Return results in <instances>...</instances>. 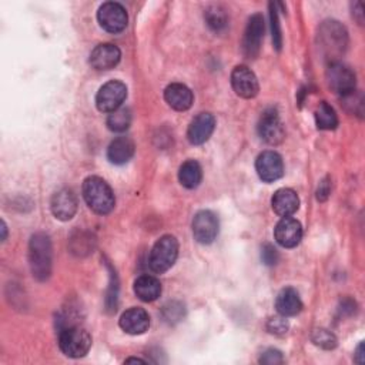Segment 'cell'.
<instances>
[{
	"instance_id": "obj_33",
	"label": "cell",
	"mask_w": 365,
	"mask_h": 365,
	"mask_svg": "<svg viewBox=\"0 0 365 365\" xmlns=\"http://www.w3.org/2000/svg\"><path fill=\"white\" fill-rule=\"evenodd\" d=\"M278 258H280V255H278V251H277V248L274 245L265 244L263 247V250H261V260H263V263L265 265H270V267L275 265L278 263Z\"/></svg>"
},
{
	"instance_id": "obj_5",
	"label": "cell",
	"mask_w": 365,
	"mask_h": 365,
	"mask_svg": "<svg viewBox=\"0 0 365 365\" xmlns=\"http://www.w3.org/2000/svg\"><path fill=\"white\" fill-rule=\"evenodd\" d=\"M179 255V241L173 236H163L153 247L149 265L153 273L162 274L170 270Z\"/></svg>"
},
{
	"instance_id": "obj_27",
	"label": "cell",
	"mask_w": 365,
	"mask_h": 365,
	"mask_svg": "<svg viewBox=\"0 0 365 365\" xmlns=\"http://www.w3.org/2000/svg\"><path fill=\"white\" fill-rule=\"evenodd\" d=\"M204 19H206V23L208 25V28L216 32L223 31L228 23L227 15H226L224 9L220 6H210L204 14Z\"/></svg>"
},
{
	"instance_id": "obj_24",
	"label": "cell",
	"mask_w": 365,
	"mask_h": 365,
	"mask_svg": "<svg viewBox=\"0 0 365 365\" xmlns=\"http://www.w3.org/2000/svg\"><path fill=\"white\" fill-rule=\"evenodd\" d=\"M203 171L196 160H187L181 164L179 171V180L186 189H196L201 183Z\"/></svg>"
},
{
	"instance_id": "obj_8",
	"label": "cell",
	"mask_w": 365,
	"mask_h": 365,
	"mask_svg": "<svg viewBox=\"0 0 365 365\" xmlns=\"http://www.w3.org/2000/svg\"><path fill=\"white\" fill-rule=\"evenodd\" d=\"M327 82L331 90H334L341 97L352 93L355 90V75L345 65L337 62L331 63L327 69Z\"/></svg>"
},
{
	"instance_id": "obj_12",
	"label": "cell",
	"mask_w": 365,
	"mask_h": 365,
	"mask_svg": "<svg viewBox=\"0 0 365 365\" xmlns=\"http://www.w3.org/2000/svg\"><path fill=\"white\" fill-rule=\"evenodd\" d=\"M218 234V218L214 213L203 210L194 216L193 236L200 244H211Z\"/></svg>"
},
{
	"instance_id": "obj_10",
	"label": "cell",
	"mask_w": 365,
	"mask_h": 365,
	"mask_svg": "<svg viewBox=\"0 0 365 365\" xmlns=\"http://www.w3.org/2000/svg\"><path fill=\"white\" fill-rule=\"evenodd\" d=\"M263 38H264V19L260 14H255L250 18L244 32L243 52L245 58L248 59L257 58L261 48Z\"/></svg>"
},
{
	"instance_id": "obj_14",
	"label": "cell",
	"mask_w": 365,
	"mask_h": 365,
	"mask_svg": "<svg viewBox=\"0 0 365 365\" xmlns=\"http://www.w3.org/2000/svg\"><path fill=\"white\" fill-rule=\"evenodd\" d=\"M274 237L284 248L297 247L302 238V227L298 220L292 217H282L275 226Z\"/></svg>"
},
{
	"instance_id": "obj_11",
	"label": "cell",
	"mask_w": 365,
	"mask_h": 365,
	"mask_svg": "<svg viewBox=\"0 0 365 365\" xmlns=\"http://www.w3.org/2000/svg\"><path fill=\"white\" fill-rule=\"evenodd\" d=\"M255 170L258 177L265 183L277 181L284 174V163L278 153L275 152H263L255 162Z\"/></svg>"
},
{
	"instance_id": "obj_25",
	"label": "cell",
	"mask_w": 365,
	"mask_h": 365,
	"mask_svg": "<svg viewBox=\"0 0 365 365\" xmlns=\"http://www.w3.org/2000/svg\"><path fill=\"white\" fill-rule=\"evenodd\" d=\"M315 123L319 130H334L338 126L335 110L327 103L321 102L315 110Z\"/></svg>"
},
{
	"instance_id": "obj_20",
	"label": "cell",
	"mask_w": 365,
	"mask_h": 365,
	"mask_svg": "<svg viewBox=\"0 0 365 365\" xmlns=\"http://www.w3.org/2000/svg\"><path fill=\"white\" fill-rule=\"evenodd\" d=\"M271 206L280 217H291L300 207V199L294 190L281 189L273 196Z\"/></svg>"
},
{
	"instance_id": "obj_31",
	"label": "cell",
	"mask_w": 365,
	"mask_h": 365,
	"mask_svg": "<svg viewBox=\"0 0 365 365\" xmlns=\"http://www.w3.org/2000/svg\"><path fill=\"white\" fill-rule=\"evenodd\" d=\"M110 277H112V281H110V288H109V292H107V297H106V307H107V311L113 312V311H116V307H117L119 285H117V275L113 270H112Z\"/></svg>"
},
{
	"instance_id": "obj_6",
	"label": "cell",
	"mask_w": 365,
	"mask_h": 365,
	"mask_svg": "<svg viewBox=\"0 0 365 365\" xmlns=\"http://www.w3.org/2000/svg\"><path fill=\"white\" fill-rule=\"evenodd\" d=\"M127 97V88L119 80L106 83L96 96V106L103 113H112L122 107Z\"/></svg>"
},
{
	"instance_id": "obj_18",
	"label": "cell",
	"mask_w": 365,
	"mask_h": 365,
	"mask_svg": "<svg viewBox=\"0 0 365 365\" xmlns=\"http://www.w3.org/2000/svg\"><path fill=\"white\" fill-rule=\"evenodd\" d=\"M120 327L130 335L144 334L150 327V317L146 310L133 307L120 317Z\"/></svg>"
},
{
	"instance_id": "obj_1",
	"label": "cell",
	"mask_w": 365,
	"mask_h": 365,
	"mask_svg": "<svg viewBox=\"0 0 365 365\" xmlns=\"http://www.w3.org/2000/svg\"><path fill=\"white\" fill-rule=\"evenodd\" d=\"M348 46V35L345 28L335 21H327L318 31V48L324 59L337 63Z\"/></svg>"
},
{
	"instance_id": "obj_21",
	"label": "cell",
	"mask_w": 365,
	"mask_h": 365,
	"mask_svg": "<svg viewBox=\"0 0 365 365\" xmlns=\"http://www.w3.org/2000/svg\"><path fill=\"white\" fill-rule=\"evenodd\" d=\"M275 308L282 317H294L302 310V301L300 294L294 288H284L280 291L275 300Z\"/></svg>"
},
{
	"instance_id": "obj_37",
	"label": "cell",
	"mask_w": 365,
	"mask_h": 365,
	"mask_svg": "<svg viewBox=\"0 0 365 365\" xmlns=\"http://www.w3.org/2000/svg\"><path fill=\"white\" fill-rule=\"evenodd\" d=\"M2 231H4L2 240L5 241V240H6V234H8V228H6V224H5V221H2Z\"/></svg>"
},
{
	"instance_id": "obj_15",
	"label": "cell",
	"mask_w": 365,
	"mask_h": 365,
	"mask_svg": "<svg viewBox=\"0 0 365 365\" xmlns=\"http://www.w3.org/2000/svg\"><path fill=\"white\" fill-rule=\"evenodd\" d=\"M214 127H216V119L213 117V115L200 113L190 123L187 130V139L191 144L200 146L211 137Z\"/></svg>"
},
{
	"instance_id": "obj_30",
	"label": "cell",
	"mask_w": 365,
	"mask_h": 365,
	"mask_svg": "<svg viewBox=\"0 0 365 365\" xmlns=\"http://www.w3.org/2000/svg\"><path fill=\"white\" fill-rule=\"evenodd\" d=\"M163 315H164V319L167 322L180 321L184 317V307L180 302H176V301L169 302L163 310Z\"/></svg>"
},
{
	"instance_id": "obj_9",
	"label": "cell",
	"mask_w": 365,
	"mask_h": 365,
	"mask_svg": "<svg viewBox=\"0 0 365 365\" xmlns=\"http://www.w3.org/2000/svg\"><path fill=\"white\" fill-rule=\"evenodd\" d=\"M258 134L268 144H278L285 136L282 122L275 109H268L263 113L258 122Z\"/></svg>"
},
{
	"instance_id": "obj_3",
	"label": "cell",
	"mask_w": 365,
	"mask_h": 365,
	"mask_svg": "<svg viewBox=\"0 0 365 365\" xmlns=\"http://www.w3.org/2000/svg\"><path fill=\"white\" fill-rule=\"evenodd\" d=\"M83 197L88 206L96 214H109L116 204V199L110 186L100 177H88L83 183Z\"/></svg>"
},
{
	"instance_id": "obj_34",
	"label": "cell",
	"mask_w": 365,
	"mask_h": 365,
	"mask_svg": "<svg viewBox=\"0 0 365 365\" xmlns=\"http://www.w3.org/2000/svg\"><path fill=\"white\" fill-rule=\"evenodd\" d=\"M260 362L264 365H278L284 362V356L278 349H267L265 352H263Z\"/></svg>"
},
{
	"instance_id": "obj_23",
	"label": "cell",
	"mask_w": 365,
	"mask_h": 365,
	"mask_svg": "<svg viewBox=\"0 0 365 365\" xmlns=\"http://www.w3.org/2000/svg\"><path fill=\"white\" fill-rule=\"evenodd\" d=\"M136 295L144 302H153L162 295V282L153 275H142L134 282Z\"/></svg>"
},
{
	"instance_id": "obj_17",
	"label": "cell",
	"mask_w": 365,
	"mask_h": 365,
	"mask_svg": "<svg viewBox=\"0 0 365 365\" xmlns=\"http://www.w3.org/2000/svg\"><path fill=\"white\" fill-rule=\"evenodd\" d=\"M52 213L58 220L62 221H69L75 217L76 211H78V200L76 196L73 194L72 190L63 189L60 191H58L53 197H52Z\"/></svg>"
},
{
	"instance_id": "obj_19",
	"label": "cell",
	"mask_w": 365,
	"mask_h": 365,
	"mask_svg": "<svg viewBox=\"0 0 365 365\" xmlns=\"http://www.w3.org/2000/svg\"><path fill=\"white\" fill-rule=\"evenodd\" d=\"M164 99L167 105L177 112H186L193 105L191 90L181 83H173L167 86V89L164 90Z\"/></svg>"
},
{
	"instance_id": "obj_36",
	"label": "cell",
	"mask_w": 365,
	"mask_h": 365,
	"mask_svg": "<svg viewBox=\"0 0 365 365\" xmlns=\"http://www.w3.org/2000/svg\"><path fill=\"white\" fill-rule=\"evenodd\" d=\"M362 352H364V344L361 342V344L358 345V348H356V355H355V356H356V362H359V364L364 362V358H362L364 354H362Z\"/></svg>"
},
{
	"instance_id": "obj_4",
	"label": "cell",
	"mask_w": 365,
	"mask_h": 365,
	"mask_svg": "<svg viewBox=\"0 0 365 365\" xmlns=\"http://www.w3.org/2000/svg\"><path fill=\"white\" fill-rule=\"evenodd\" d=\"M59 347L65 355L82 358L92 347V335L80 325H66L59 334Z\"/></svg>"
},
{
	"instance_id": "obj_16",
	"label": "cell",
	"mask_w": 365,
	"mask_h": 365,
	"mask_svg": "<svg viewBox=\"0 0 365 365\" xmlns=\"http://www.w3.org/2000/svg\"><path fill=\"white\" fill-rule=\"evenodd\" d=\"M122 52L112 43H103L93 49L90 55V65L96 70H110L119 65Z\"/></svg>"
},
{
	"instance_id": "obj_32",
	"label": "cell",
	"mask_w": 365,
	"mask_h": 365,
	"mask_svg": "<svg viewBox=\"0 0 365 365\" xmlns=\"http://www.w3.org/2000/svg\"><path fill=\"white\" fill-rule=\"evenodd\" d=\"M267 328L271 334H277V335H281V334H285L287 329H288V322L285 319V317L280 315V317H274V318H270L268 324H267Z\"/></svg>"
},
{
	"instance_id": "obj_22",
	"label": "cell",
	"mask_w": 365,
	"mask_h": 365,
	"mask_svg": "<svg viewBox=\"0 0 365 365\" xmlns=\"http://www.w3.org/2000/svg\"><path fill=\"white\" fill-rule=\"evenodd\" d=\"M134 154V143L129 137L115 139L107 149V159L110 163L122 166L130 162Z\"/></svg>"
},
{
	"instance_id": "obj_38",
	"label": "cell",
	"mask_w": 365,
	"mask_h": 365,
	"mask_svg": "<svg viewBox=\"0 0 365 365\" xmlns=\"http://www.w3.org/2000/svg\"><path fill=\"white\" fill-rule=\"evenodd\" d=\"M126 362H146V361L140 359V358H129V359H126Z\"/></svg>"
},
{
	"instance_id": "obj_35",
	"label": "cell",
	"mask_w": 365,
	"mask_h": 365,
	"mask_svg": "<svg viewBox=\"0 0 365 365\" xmlns=\"http://www.w3.org/2000/svg\"><path fill=\"white\" fill-rule=\"evenodd\" d=\"M329 193H331V187H329L328 180H322V181L319 183L318 190H317V199H318L319 201H324V200L328 199Z\"/></svg>"
},
{
	"instance_id": "obj_7",
	"label": "cell",
	"mask_w": 365,
	"mask_h": 365,
	"mask_svg": "<svg viewBox=\"0 0 365 365\" xmlns=\"http://www.w3.org/2000/svg\"><path fill=\"white\" fill-rule=\"evenodd\" d=\"M97 19L100 26L109 33H120L129 23L126 9L116 2L103 4L97 12Z\"/></svg>"
},
{
	"instance_id": "obj_2",
	"label": "cell",
	"mask_w": 365,
	"mask_h": 365,
	"mask_svg": "<svg viewBox=\"0 0 365 365\" xmlns=\"http://www.w3.org/2000/svg\"><path fill=\"white\" fill-rule=\"evenodd\" d=\"M53 250L48 234L38 233L32 236L29 243V263L32 274L36 280L45 281L52 274Z\"/></svg>"
},
{
	"instance_id": "obj_13",
	"label": "cell",
	"mask_w": 365,
	"mask_h": 365,
	"mask_svg": "<svg viewBox=\"0 0 365 365\" xmlns=\"http://www.w3.org/2000/svg\"><path fill=\"white\" fill-rule=\"evenodd\" d=\"M231 86L237 96L253 99L258 95V80L247 66H237L231 73Z\"/></svg>"
},
{
	"instance_id": "obj_29",
	"label": "cell",
	"mask_w": 365,
	"mask_h": 365,
	"mask_svg": "<svg viewBox=\"0 0 365 365\" xmlns=\"http://www.w3.org/2000/svg\"><path fill=\"white\" fill-rule=\"evenodd\" d=\"M270 21H271V33H273V42L277 51L281 49L282 38H281V29H280V21H278V11L275 9L274 4H270Z\"/></svg>"
},
{
	"instance_id": "obj_28",
	"label": "cell",
	"mask_w": 365,
	"mask_h": 365,
	"mask_svg": "<svg viewBox=\"0 0 365 365\" xmlns=\"http://www.w3.org/2000/svg\"><path fill=\"white\" fill-rule=\"evenodd\" d=\"M312 342L324 349H332L337 347V338L327 329H315L312 332Z\"/></svg>"
},
{
	"instance_id": "obj_26",
	"label": "cell",
	"mask_w": 365,
	"mask_h": 365,
	"mask_svg": "<svg viewBox=\"0 0 365 365\" xmlns=\"http://www.w3.org/2000/svg\"><path fill=\"white\" fill-rule=\"evenodd\" d=\"M132 123V112L127 107H120L115 112H112L107 117V126L112 132L123 133L130 127Z\"/></svg>"
}]
</instances>
